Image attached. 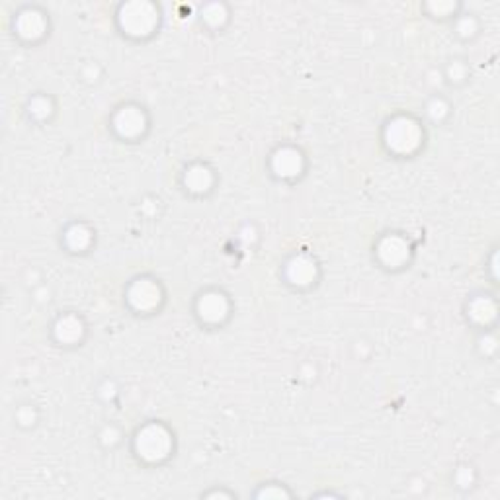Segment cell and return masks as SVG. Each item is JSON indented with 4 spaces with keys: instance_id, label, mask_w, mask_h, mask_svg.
Masks as SVG:
<instances>
[{
    "instance_id": "cell-1",
    "label": "cell",
    "mask_w": 500,
    "mask_h": 500,
    "mask_svg": "<svg viewBox=\"0 0 500 500\" xmlns=\"http://www.w3.org/2000/svg\"><path fill=\"white\" fill-rule=\"evenodd\" d=\"M137 445H139V454L153 461L166 455V452L171 450V440L162 428H147L139 436Z\"/></svg>"
},
{
    "instance_id": "cell-2",
    "label": "cell",
    "mask_w": 500,
    "mask_h": 500,
    "mask_svg": "<svg viewBox=\"0 0 500 500\" xmlns=\"http://www.w3.org/2000/svg\"><path fill=\"white\" fill-rule=\"evenodd\" d=\"M393 133H391V145L397 148H409L410 145H414L416 143V127L409 122H398V124L393 125V129H391Z\"/></svg>"
},
{
    "instance_id": "cell-3",
    "label": "cell",
    "mask_w": 500,
    "mask_h": 500,
    "mask_svg": "<svg viewBox=\"0 0 500 500\" xmlns=\"http://www.w3.org/2000/svg\"><path fill=\"white\" fill-rule=\"evenodd\" d=\"M202 311L205 313V317H221L223 315V307H221V299L217 296L207 297L202 305Z\"/></svg>"
}]
</instances>
